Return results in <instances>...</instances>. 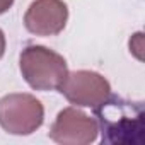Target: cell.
Returning <instances> with one entry per match:
<instances>
[{
  "instance_id": "6da1fadb",
  "label": "cell",
  "mask_w": 145,
  "mask_h": 145,
  "mask_svg": "<svg viewBox=\"0 0 145 145\" xmlns=\"http://www.w3.org/2000/svg\"><path fill=\"white\" fill-rule=\"evenodd\" d=\"M101 140L108 145H143L145 109L142 101H128L111 94L94 108Z\"/></svg>"
},
{
  "instance_id": "7a4b0ae2",
  "label": "cell",
  "mask_w": 145,
  "mask_h": 145,
  "mask_svg": "<svg viewBox=\"0 0 145 145\" xmlns=\"http://www.w3.org/2000/svg\"><path fill=\"white\" fill-rule=\"evenodd\" d=\"M19 67L24 80L36 91H60L68 75L65 58L39 44H29L22 50Z\"/></svg>"
},
{
  "instance_id": "3957f363",
  "label": "cell",
  "mask_w": 145,
  "mask_h": 145,
  "mask_svg": "<svg viewBox=\"0 0 145 145\" xmlns=\"http://www.w3.org/2000/svg\"><path fill=\"white\" fill-rule=\"evenodd\" d=\"M44 109L31 94H7L0 99V126L10 135H31L43 125Z\"/></svg>"
},
{
  "instance_id": "277c9868",
  "label": "cell",
  "mask_w": 145,
  "mask_h": 145,
  "mask_svg": "<svg viewBox=\"0 0 145 145\" xmlns=\"http://www.w3.org/2000/svg\"><path fill=\"white\" fill-rule=\"evenodd\" d=\"M60 92L72 104L94 109L111 96V86L97 72L77 70L67 75Z\"/></svg>"
},
{
  "instance_id": "5b68a950",
  "label": "cell",
  "mask_w": 145,
  "mask_h": 145,
  "mask_svg": "<svg viewBox=\"0 0 145 145\" xmlns=\"http://www.w3.org/2000/svg\"><path fill=\"white\" fill-rule=\"evenodd\" d=\"M97 123L77 108H65L58 113L50 138L61 145H89L97 138Z\"/></svg>"
},
{
  "instance_id": "8992f818",
  "label": "cell",
  "mask_w": 145,
  "mask_h": 145,
  "mask_svg": "<svg viewBox=\"0 0 145 145\" xmlns=\"http://www.w3.org/2000/svg\"><path fill=\"white\" fill-rule=\"evenodd\" d=\"M68 21V7L63 0H34L24 16V26L36 36H56Z\"/></svg>"
},
{
  "instance_id": "52a82bcc",
  "label": "cell",
  "mask_w": 145,
  "mask_h": 145,
  "mask_svg": "<svg viewBox=\"0 0 145 145\" xmlns=\"http://www.w3.org/2000/svg\"><path fill=\"white\" fill-rule=\"evenodd\" d=\"M12 4H14V0H0V14L7 12L12 7Z\"/></svg>"
},
{
  "instance_id": "ba28073f",
  "label": "cell",
  "mask_w": 145,
  "mask_h": 145,
  "mask_svg": "<svg viewBox=\"0 0 145 145\" xmlns=\"http://www.w3.org/2000/svg\"><path fill=\"white\" fill-rule=\"evenodd\" d=\"M4 53H5V34L0 29V58L4 56Z\"/></svg>"
}]
</instances>
